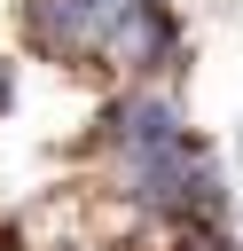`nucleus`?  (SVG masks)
<instances>
[{"instance_id":"nucleus-1","label":"nucleus","mask_w":243,"mask_h":251,"mask_svg":"<svg viewBox=\"0 0 243 251\" xmlns=\"http://www.w3.org/2000/svg\"><path fill=\"white\" fill-rule=\"evenodd\" d=\"M0 110H8V71H0Z\"/></svg>"}]
</instances>
